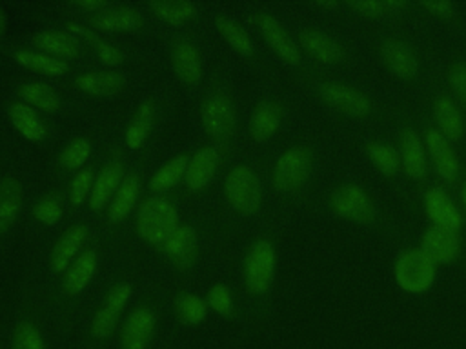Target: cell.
I'll list each match as a JSON object with an SVG mask.
<instances>
[{
	"label": "cell",
	"mask_w": 466,
	"mask_h": 349,
	"mask_svg": "<svg viewBox=\"0 0 466 349\" xmlns=\"http://www.w3.org/2000/svg\"><path fill=\"white\" fill-rule=\"evenodd\" d=\"M180 225L177 207L160 194L147 196L137 213V231L149 244H164Z\"/></svg>",
	"instance_id": "1"
},
{
	"label": "cell",
	"mask_w": 466,
	"mask_h": 349,
	"mask_svg": "<svg viewBox=\"0 0 466 349\" xmlns=\"http://www.w3.org/2000/svg\"><path fill=\"white\" fill-rule=\"evenodd\" d=\"M224 194L233 209L251 214L260 207L262 185L258 174L249 165H235L224 180Z\"/></svg>",
	"instance_id": "2"
},
{
	"label": "cell",
	"mask_w": 466,
	"mask_h": 349,
	"mask_svg": "<svg viewBox=\"0 0 466 349\" xmlns=\"http://www.w3.org/2000/svg\"><path fill=\"white\" fill-rule=\"evenodd\" d=\"M275 247L269 240L260 238L253 242L244 260V280L246 287L253 294H262L269 289L275 276Z\"/></svg>",
	"instance_id": "3"
},
{
	"label": "cell",
	"mask_w": 466,
	"mask_h": 349,
	"mask_svg": "<svg viewBox=\"0 0 466 349\" xmlns=\"http://www.w3.org/2000/svg\"><path fill=\"white\" fill-rule=\"evenodd\" d=\"M395 280L408 293H422L435 280V262L420 249L404 251L395 262Z\"/></svg>",
	"instance_id": "4"
},
{
	"label": "cell",
	"mask_w": 466,
	"mask_h": 349,
	"mask_svg": "<svg viewBox=\"0 0 466 349\" xmlns=\"http://www.w3.org/2000/svg\"><path fill=\"white\" fill-rule=\"evenodd\" d=\"M131 293L133 289L129 284H116L107 291L104 302L100 304V307L95 311L91 318L89 333L93 338L104 340L115 331L118 318L131 298Z\"/></svg>",
	"instance_id": "5"
},
{
	"label": "cell",
	"mask_w": 466,
	"mask_h": 349,
	"mask_svg": "<svg viewBox=\"0 0 466 349\" xmlns=\"http://www.w3.org/2000/svg\"><path fill=\"white\" fill-rule=\"evenodd\" d=\"M309 153L304 147L286 149L275 162L273 184L279 191L289 193L299 189L309 173Z\"/></svg>",
	"instance_id": "6"
},
{
	"label": "cell",
	"mask_w": 466,
	"mask_h": 349,
	"mask_svg": "<svg viewBox=\"0 0 466 349\" xmlns=\"http://www.w3.org/2000/svg\"><path fill=\"white\" fill-rule=\"evenodd\" d=\"M202 124L215 142H226L235 131V109L231 100L222 95H211L202 105Z\"/></svg>",
	"instance_id": "7"
},
{
	"label": "cell",
	"mask_w": 466,
	"mask_h": 349,
	"mask_svg": "<svg viewBox=\"0 0 466 349\" xmlns=\"http://www.w3.org/2000/svg\"><path fill=\"white\" fill-rule=\"evenodd\" d=\"M157 316L147 305H137L124 320L120 331L122 349H147L155 334Z\"/></svg>",
	"instance_id": "8"
},
{
	"label": "cell",
	"mask_w": 466,
	"mask_h": 349,
	"mask_svg": "<svg viewBox=\"0 0 466 349\" xmlns=\"http://www.w3.org/2000/svg\"><path fill=\"white\" fill-rule=\"evenodd\" d=\"M331 207L337 214L357 222H370L375 213L370 196L355 184L337 187L331 194Z\"/></svg>",
	"instance_id": "9"
},
{
	"label": "cell",
	"mask_w": 466,
	"mask_h": 349,
	"mask_svg": "<svg viewBox=\"0 0 466 349\" xmlns=\"http://www.w3.org/2000/svg\"><path fill=\"white\" fill-rule=\"evenodd\" d=\"M253 22L258 25L262 36L266 38V42L273 47V51L284 58L289 64H300L302 55L299 45L291 40V36L288 35V31L282 27V24L269 13H255L253 15Z\"/></svg>",
	"instance_id": "10"
},
{
	"label": "cell",
	"mask_w": 466,
	"mask_h": 349,
	"mask_svg": "<svg viewBox=\"0 0 466 349\" xmlns=\"http://www.w3.org/2000/svg\"><path fill=\"white\" fill-rule=\"evenodd\" d=\"M218 165H220V151L217 145H206L195 151L187 160L186 176H184L187 189L191 191L204 189L217 174Z\"/></svg>",
	"instance_id": "11"
},
{
	"label": "cell",
	"mask_w": 466,
	"mask_h": 349,
	"mask_svg": "<svg viewBox=\"0 0 466 349\" xmlns=\"http://www.w3.org/2000/svg\"><path fill=\"white\" fill-rule=\"evenodd\" d=\"M424 205L433 225H439L455 233L462 227V214L442 187L428 189V193L424 194Z\"/></svg>",
	"instance_id": "12"
},
{
	"label": "cell",
	"mask_w": 466,
	"mask_h": 349,
	"mask_svg": "<svg viewBox=\"0 0 466 349\" xmlns=\"http://www.w3.org/2000/svg\"><path fill=\"white\" fill-rule=\"evenodd\" d=\"M197 245H198L197 231L191 225L182 224L162 244V251L173 265H177L178 269H187L197 260Z\"/></svg>",
	"instance_id": "13"
},
{
	"label": "cell",
	"mask_w": 466,
	"mask_h": 349,
	"mask_svg": "<svg viewBox=\"0 0 466 349\" xmlns=\"http://www.w3.org/2000/svg\"><path fill=\"white\" fill-rule=\"evenodd\" d=\"M459 249H461V240L457 233L439 225H431L424 233L422 244H420V251L435 264L451 262L459 254Z\"/></svg>",
	"instance_id": "14"
},
{
	"label": "cell",
	"mask_w": 466,
	"mask_h": 349,
	"mask_svg": "<svg viewBox=\"0 0 466 349\" xmlns=\"http://www.w3.org/2000/svg\"><path fill=\"white\" fill-rule=\"evenodd\" d=\"M124 165L118 160H109L95 176L93 189L89 193V207L93 211H100L109 205L113 194L116 193L118 185L124 180Z\"/></svg>",
	"instance_id": "15"
},
{
	"label": "cell",
	"mask_w": 466,
	"mask_h": 349,
	"mask_svg": "<svg viewBox=\"0 0 466 349\" xmlns=\"http://www.w3.org/2000/svg\"><path fill=\"white\" fill-rule=\"evenodd\" d=\"M87 238V227L84 224H75L66 229V233L56 240L51 249L49 264L55 273H66L71 262L82 253V245Z\"/></svg>",
	"instance_id": "16"
},
{
	"label": "cell",
	"mask_w": 466,
	"mask_h": 349,
	"mask_svg": "<svg viewBox=\"0 0 466 349\" xmlns=\"http://www.w3.org/2000/svg\"><path fill=\"white\" fill-rule=\"evenodd\" d=\"M319 91H320L322 98L328 104H331V105H335V107H339V109H342L346 113L366 115L371 109L370 98L364 93H360V91H357V89H353V87H350L346 84L322 82L319 85Z\"/></svg>",
	"instance_id": "17"
},
{
	"label": "cell",
	"mask_w": 466,
	"mask_h": 349,
	"mask_svg": "<svg viewBox=\"0 0 466 349\" xmlns=\"http://www.w3.org/2000/svg\"><path fill=\"white\" fill-rule=\"evenodd\" d=\"M171 62L178 78L197 84L202 78V60L197 45L189 38H177L171 45Z\"/></svg>",
	"instance_id": "18"
},
{
	"label": "cell",
	"mask_w": 466,
	"mask_h": 349,
	"mask_svg": "<svg viewBox=\"0 0 466 349\" xmlns=\"http://www.w3.org/2000/svg\"><path fill=\"white\" fill-rule=\"evenodd\" d=\"M98 265V254L95 249H84L66 269L62 278V291L69 296L78 294L86 289V285L91 282V278L96 273Z\"/></svg>",
	"instance_id": "19"
},
{
	"label": "cell",
	"mask_w": 466,
	"mask_h": 349,
	"mask_svg": "<svg viewBox=\"0 0 466 349\" xmlns=\"http://www.w3.org/2000/svg\"><path fill=\"white\" fill-rule=\"evenodd\" d=\"M140 189H142L140 176L137 173H127L107 205V222L111 224L124 222L133 211L140 196Z\"/></svg>",
	"instance_id": "20"
},
{
	"label": "cell",
	"mask_w": 466,
	"mask_h": 349,
	"mask_svg": "<svg viewBox=\"0 0 466 349\" xmlns=\"http://www.w3.org/2000/svg\"><path fill=\"white\" fill-rule=\"evenodd\" d=\"M426 145H428V151H430V156L433 160L437 173L444 180H453L459 173V160H457V155L451 149L448 138L437 129H428Z\"/></svg>",
	"instance_id": "21"
},
{
	"label": "cell",
	"mask_w": 466,
	"mask_h": 349,
	"mask_svg": "<svg viewBox=\"0 0 466 349\" xmlns=\"http://www.w3.org/2000/svg\"><path fill=\"white\" fill-rule=\"evenodd\" d=\"M91 24L106 31H131L142 24V15L131 5H107L106 9L93 13Z\"/></svg>",
	"instance_id": "22"
},
{
	"label": "cell",
	"mask_w": 466,
	"mask_h": 349,
	"mask_svg": "<svg viewBox=\"0 0 466 349\" xmlns=\"http://www.w3.org/2000/svg\"><path fill=\"white\" fill-rule=\"evenodd\" d=\"M36 47L56 58H75L80 53V42L66 29H44L33 36Z\"/></svg>",
	"instance_id": "23"
},
{
	"label": "cell",
	"mask_w": 466,
	"mask_h": 349,
	"mask_svg": "<svg viewBox=\"0 0 466 349\" xmlns=\"http://www.w3.org/2000/svg\"><path fill=\"white\" fill-rule=\"evenodd\" d=\"M380 55L386 65L399 76H413L419 71V60L410 45H406L402 40L388 38L380 45Z\"/></svg>",
	"instance_id": "24"
},
{
	"label": "cell",
	"mask_w": 466,
	"mask_h": 349,
	"mask_svg": "<svg viewBox=\"0 0 466 349\" xmlns=\"http://www.w3.org/2000/svg\"><path fill=\"white\" fill-rule=\"evenodd\" d=\"M400 164L408 176L422 180L426 176V153L420 136L413 129H406L400 138Z\"/></svg>",
	"instance_id": "25"
},
{
	"label": "cell",
	"mask_w": 466,
	"mask_h": 349,
	"mask_svg": "<svg viewBox=\"0 0 466 349\" xmlns=\"http://www.w3.org/2000/svg\"><path fill=\"white\" fill-rule=\"evenodd\" d=\"M24 200L22 184L15 176L0 180V234H4L16 220Z\"/></svg>",
	"instance_id": "26"
},
{
	"label": "cell",
	"mask_w": 466,
	"mask_h": 349,
	"mask_svg": "<svg viewBox=\"0 0 466 349\" xmlns=\"http://www.w3.org/2000/svg\"><path fill=\"white\" fill-rule=\"evenodd\" d=\"M7 111H9V118H11L13 125L24 138L42 140L46 136L47 127H46L44 120L38 116L35 107H31L29 104L20 100V102H13Z\"/></svg>",
	"instance_id": "27"
},
{
	"label": "cell",
	"mask_w": 466,
	"mask_h": 349,
	"mask_svg": "<svg viewBox=\"0 0 466 349\" xmlns=\"http://www.w3.org/2000/svg\"><path fill=\"white\" fill-rule=\"evenodd\" d=\"M75 84L89 95H115L124 87L126 80L116 71H86L75 78Z\"/></svg>",
	"instance_id": "28"
},
{
	"label": "cell",
	"mask_w": 466,
	"mask_h": 349,
	"mask_svg": "<svg viewBox=\"0 0 466 349\" xmlns=\"http://www.w3.org/2000/svg\"><path fill=\"white\" fill-rule=\"evenodd\" d=\"M280 125V107L271 100H262L251 113L249 133L255 140L264 142L275 135Z\"/></svg>",
	"instance_id": "29"
},
{
	"label": "cell",
	"mask_w": 466,
	"mask_h": 349,
	"mask_svg": "<svg viewBox=\"0 0 466 349\" xmlns=\"http://www.w3.org/2000/svg\"><path fill=\"white\" fill-rule=\"evenodd\" d=\"M153 118H155V104L151 100L140 102L124 133V142L129 149H138L146 142L149 129L153 125Z\"/></svg>",
	"instance_id": "30"
},
{
	"label": "cell",
	"mask_w": 466,
	"mask_h": 349,
	"mask_svg": "<svg viewBox=\"0 0 466 349\" xmlns=\"http://www.w3.org/2000/svg\"><path fill=\"white\" fill-rule=\"evenodd\" d=\"M302 47L322 62H337L342 58V47L328 35L317 29H304L300 33Z\"/></svg>",
	"instance_id": "31"
},
{
	"label": "cell",
	"mask_w": 466,
	"mask_h": 349,
	"mask_svg": "<svg viewBox=\"0 0 466 349\" xmlns=\"http://www.w3.org/2000/svg\"><path fill=\"white\" fill-rule=\"evenodd\" d=\"M187 160H189L187 155H177L171 160H167L164 165H160L147 182L149 189L155 193H164L178 185L186 176Z\"/></svg>",
	"instance_id": "32"
},
{
	"label": "cell",
	"mask_w": 466,
	"mask_h": 349,
	"mask_svg": "<svg viewBox=\"0 0 466 349\" xmlns=\"http://www.w3.org/2000/svg\"><path fill=\"white\" fill-rule=\"evenodd\" d=\"M15 60L18 64H22L24 67H29V69H35L38 73H44V75H51V76H58V75H64L69 65L66 60L62 58H56V56H51L44 51H33V49H18L15 51Z\"/></svg>",
	"instance_id": "33"
},
{
	"label": "cell",
	"mask_w": 466,
	"mask_h": 349,
	"mask_svg": "<svg viewBox=\"0 0 466 349\" xmlns=\"http://www.w3.org/2000/svg\"><path fill=\"white\" fill-rule=\"evenodd\" d=\"M433 115H435V120L441 127V133L446 138L457 140V138L462 136V131H464L462 115H461L459 107L448 96H441V98L435 100Z\"/></svg>",
	"instance_id": "34"
},
{
	"label": "cell",
	"mask_w": 466,
	"mask_h": 349,
	"mask_svg": "<svg viewBox=\"0 0 466 349\" xmlns=\"http://www.w3.org/2000/svg\"><path fill=\"white\" fill-rule=\"evenodd\" d=\"M18 95H20L22 102L29 104L35 109L55 111L60 105L58 93L51 85H47L44 82H25V84H20Z\"/></svg>",
	"instance_id": "35"
},
{
	"label": "cell",
	"mask_w": 466,
	"mask_h": 349,
	"mask_svg": "<svg viewBox=\"0 0 466 349\" xmlns=\"http://www.w3.org/2000/svg\"><path fill=\"white\" fill-rule=\"evenodd\" d=\"M149 9L162 20L169 24H180L197 15V7L186 0H155L147 4Z\"/></svg>",
	"instance_id": "36"
},
{
	"label": "cell",
	"mask_w": 466,
	"mask_h": 349,
	"mask_svg": "<svg viewBox=\"0 0 466 349\" xmlns=\"http://www.w3.org/2000/svg\"><path fill=\"white\" fill-rule=\"evenodd\" d=\"M215 25L218 29V33L222 35V38L240 55H251L253 53V42L251 36L248 35V31L235 20L228 18V16H217Z\"/></svg>",
	"instance_id": "37"
},
{
	"label": "cell",
	"mask_w": 466,
	"mask_h": 349,
	"mask_svg": "<svg viewBox=\"0 0 466 349\" xmlns=\"http://www.w3.org/2000/svg\"><path fill=\"white\" fill-rule=\"evenodd\" d=\"M208 309H209L208 302L202 296L193 293H182L175 300V313L178 320H182L184 324L197 325L204 322L208 316Z\"/></svg>",
	"instance_id": "38"
},
{
	"label": "cell",
	"mask_w": 466,
	"mask_h": 349,
	"mask_svg": "<svg viewBox=\"0 0 466 349\" xmlns=\"http://www.w3.org/2000/svg\"><path fill=\"white\" fill-rule=\"evenodd\" d=\"M91 155V142L84 136L73 138L62 151H60V165L64 169H73V171H80L82 165L87 162Z\"/></svg>",
	"instance_id": "39"
},
{
	"label": "cell",
	"mask_w": 466,
	"mask_h": 349,
	"mask_svg": "<svg viewBox=\"0 0 466 349\" xmlns=\"http://www.w3.org/2000/svg\"><path fill=\"white\" fill-rule=\"evenodd\" d=\"M371 162L386 174H393L397 173L399 165H400V156L399 153L386 142H373L368 149Z\"/></svg>",
	"instance_id": "40"
},
{
	"label": "cell",
	"mask_w": 466,
	"mask_h": 349,
	"mask_svg": "<svg viewBox=\"0 0 466 349\" xmlns=\"http://www.w3.org/2000/svg\"><path fill=\"white\" fill-rule=\"evenodd\" d=\"M13 349H46V344L38 327L29 320H22L15 329Z\"/></svg>",
	"instance_id": "41"
},
{
	"label": "cell",
	"mask_w": 466,
	"mask_h": 349,
	"mask_svg": "<svg viewBox=\"0 0 466 349\" xmlns=\"http://www.w3.org/2000/svg\"><path fill=\"white\" fill-rule=\"evenodd\" d=\"M93 182H95L93 169L82 167L80 171H76V174L73 176V180L69 184V200L73 205H80V204H84L86 198H89Z\"/></svg>",
	"instance_id": "42"
},
{
	"label": "cell",
	"mask_w": 466,
	"mask_h": 349,
	"mask_svg": "<svg viewBox=\"0 0 466 349\" xmlns=\"http://www.w3.org/2000/svg\"><path fill=\"white\" fill-rule=\"evenodd\" d=\"M82 38H86V40L91 44V47L96 51L98 58H100L104 64H107V65H116V64H120V62L124 60V53H122L118 47H115V45L107 44L106 40H102L93 29H86V33H84Z\"/></svg>",
	"instance_id": "43"
},
{
	"label": "cell",
	"mask_w": 466,
	"mask_h": 349,
	"mask_svg": "<svg viewBox=\"0 0 466 349\" xmlns=\"http://www.w3.org/2000/svg\"><path fill=\"white\" fill-rule=\"evenodd\" d=\"M33 214L38 222L42 224H56L62 218V202L56 194H46L42 196L35 207H33Z\"/></svg>",
	"instance_id": "44"
},
{
	"label": "cell",
	"mask_w": 466,
	"mask_h": 349,
	"mask_svg": "<svg viewBox=\"0 0 466 349\" xmlns=\"http://www.w3.org/2000/svg\"><path fill=\"white\" fill-rule=\"evenodd\" d=\"M206 302L215 313H218L222 316H229L233 313V294H231L229 287L224 284L211 285L208 291Z\"/></svg>",
	"instance_id": "45"
},
{
	"label": "cell",
	"mask_w": 466,
	"mask_h": 349,
	"mask_svg": "<svg viewBox=\"0 0 466 349\" xmlns=\"http://www.w3.org/2000/svg\"><path fill=\"white\" fill-rule=\"evenodd\" d=\"M450 82L457 95L466 102V64L459 62L450 67Z\"/></svg>",
	"instance_id": "46"
},
{
	"label": "cell",
	"mask_w": 466,
	"mask_h": 349,
	"mask_svg": "<svg viewBox=\"0 0 466 349\" xmlns=\"http://www.w3.org/2000/svg\"><path fill=\"white\" fill-rule=\"evenodd\" d=\"M353 7H357L359 11L366 13V15H382L386 11V5L384 2H379V0H359V2H353Z\"/></svg>",
	"instance_id": "47"
},
{
	"label": "cell",
	"mask_w": 466,
	"mask_h": 349,
	"mask_svg": "<svg viewBox=\"0 0 466 349\" xmlns=\"http://www.w3.org/2000/svg\"><path fill=\"white\" fill-rule=\"evenodd\" d=\"M424 7L441 15V16H453L455 15V5L451 2H446V0H430V2H424Z\"/></svg>",
	"instance_id": "48"
},
{
	"label": "cell",
	"mask_w": 466,
	"mask_h": 349,
	"mask_svg": "<svg viewBox=\"0 0 466 349\" xmlns=\"http://www.w3.org/2000/svg\"><path fill=\"white\" fill-rule=\"evenodd\" d=\"M75 5L80 9H89L93 13H98V11L106 9L109 4L104 0H75Z\"/></svg>",
	"instance_id": "49"
},
{
	"label": "cell",
	"mask_w": 466,
	"mask_h": 349,
	"mask_svg": "<svg viewBox=\"0 0 466 349\" xmlns=\"http://www.w3.org/2000/svg\"><path fill=\"white\" fill-rule=\"evenodd\" d=\"M384 5H386V11H388V9H393V11H395V9H402V7H404V2H400V0H393V2H391V0H386Z\"/></svg>",
	"instance_id": "50"
},
{
	"label": "cell",
	"mask_w": 466,
	"mask_h": 349,
	"mask_svg": "<svg viewBox=\"0 0 466 349\" xmlns=\"http://www.w3.org/2000/svg\"><path fill=\"white\" fill-rule=\"evenodd\" d=\"M5 24H7V18H5V11L2 9V5H0V36L4 35V31H5Z\"/></svg>",
	"instance_id": "51"
},
{
	"label": "cell",
	"mask_w": 466,
	"mask_h": 349,
	"mask_svg": "<svg viewBox=\"0 0 466 349\" xmlns=\"http://www.w3.org/2000/svg\"><path fill=\"white\" fill-rule=\"evenodd\" d=\"M461 196H462V202H464V205H466V184L462 185V191H461Z\"/></svg>",
	"instance_id": "52"
}]
</instances>
